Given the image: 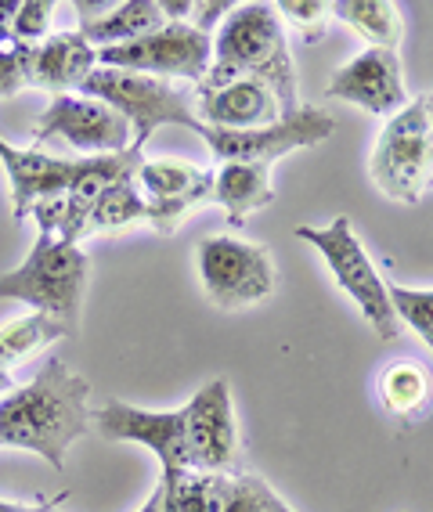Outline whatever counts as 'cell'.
I'll return each instance as SVG.
<instances>
[{
  "label": "cell",
  "instance_id": "1",
  "mask_svg": "<svg viewBox=\"0 0 433 512\" xmlns=\"http://www.w3.org/2000/svg\"><path fill=\"white\" fill-rule=\"evenodd\" d=\"M87 394L91 383L80 372L62 357H47L26 386L0 397V448L29 451L47 466L65 469V451L91 430Z\"/></svg>",
  "mask_w": 433,
  "mask_h": 512
},
{
  "label": "cell",
  "instance_id": "11",
  "mask_svg": "<svg viewBox=\"0 0 433 512\" xmlns=\"http://www.w3.org/2000/svg\"><path fill=\"white\" fill-rule=\"evenodd\" d=\"M91 426H98L105 440H120V444H141L159 458L163 476L159 480H174L188 473V437H185V408L174 412H148L134 404L112 397L98 412L91 415Z\"/></svg>",
  "mask_w": 433,
  "mask_h": 512
},
{
  "label": "cell",
  "instance_id": "31",
  "mask_svg": "<svg viewBox=\"0 0 433 512\" xmlns=\"http://www.w3.org/2000/svg\"><path fill=\"white\" fill-rule=\"evenodd\" d=\"M231 11H235V4H231V0H203V4H195V0H192V26L210 37L213 29H217V22L228 19Z\"/></svg>",
  "mask_w": 433,
  "mask_h": 512
},
{
  "label": "cell",
  "instance_id": "21",
  "mask_svg": "<svg viewBox=\"0 0 433 512\" xmlns=\"http://www.w3.org/2000/svg\"><path fill=\"white\" fill-rule=\"evenodd\" d=\"M332 15L379 51H397V44L405 37V19H401V8L394 0H336Z\"/></svg>",
  "mask_w": 433,
  "mask_h": 512
},
{
  "label": "cell",
  "instance_id": "25",
  "mask_svg": "<svg viewBox=\"0 0 433 512\" xmlns=\"http://www.w3.org/2000/svg\"><path fill=\"white\" fill-rule=\"evenodd\" d=\"M210 177L213 170H199V166L177 163V159H145L138 166V188L148 202L185 195L192 188H199L203 181H210Z\"/></svg>",
  "mask_w": 433,
  "mask_h": 512
},
{
  "label": "cell",
  "instance_id": "22",
  "mask_svg": "<svg viewBox=\"0 0 433 512\" xmlns=\"http://www.w3.org/2000/svg\"><path fill=\"white\" fill-rule=\"evenodd\" d=\"M159 487L166 512H224L231 498V476L199 473V469H188L174 480H159Z\"/></svg>",
  "mask_w": 433,
  "mask_h": 512
},
{
  "label": "cell",
  "instance_id": "20",
  "mask_svg": "<svg viewBox=\"0 0 433 512\" xmlns=\"http://www.w3.org/2000/svg\"><path fill=\"white\" fill-rule=\"evenodd\" d=\"M376 394L390 419L415 422L433 401V375L419 361H394L379 372Z\"/></svg>",
  "mask_w": 433,
  "mask_h": 512
},
{
  "label": "cell",
  "instance_id": "7",
  "mask_svg": "<svg viewBox=\"0 0 433 512\" xmlns=\"http://www.w3.org/2000/svg\"><path fill=\"white\" fill-rule=\"evenodd\" d=\"M195 267H199L206 300L217 311H246L253 303L268 300L278 285L275 260L268 249L231 235L203 238L195 246Z\"/></svg>",
  "mask_w": 433,
  "mask_h": 512
},
{
  "label": "cell",
  "instance_id": "17",
  "mask_svg": "<svg viewBox=\"0 0 433 512\" xmlns=\"http://www.w3.org/2000/svg\"><path fill=\"white\" fill-rule=\"evenodd\" d=\"M98 69V51L80 37V29L51 33L44 44L33 47L29 87L58 94H80L83 80Z\"/></svg>",
  "mask_w": 433,
  "mask_h": 512
},
{
  "label": "cell",
  "instance_id": "18",
  "mask_svg": "<svg viewBox=\"0 0 433 512\" xmlns=\"http://www.w3.org/2000/svg\"><path fill=\"white\" fill-rule=\"evenodd\" d=\"M213 202H221L231 228H242L249 213L268 210L275 202L268 163H221L213 174Z\"/></svg>",
  "mask_w": 433,
  "mask_h": 512
},
{
  "label": "cell",
  "instance_id": "16",
  "mask_svg": "<svg viewBox=\"0 0 433 512\" xmlns=\"http://www.w3.org/2000/svg\"><path fill=\"white\" fill-rule=\"evenodd\" d=\"M145 163L138 148H123V152H112V156H91L76 163V174L69 192H65V224L62 238L65 242H76L80 246L83 228H87V217H91L98 195L116 181H127V177H138V166Z\"/></svg>",
  "mask_w": 433,
  "mask_h": 512
},
{
  "label": "cell",
  "instance_id": "13",
  "mask_svg": "<svg viewBox=\"0 0 433 512\" xmlns=\"http://www.w3.org/2000/svg\"><path fill=\"white\" fill-rule=\"evenodd\" d=\"M325 98L351 101L358 109L387 119L397 116L412 101L405 91V76H401L397 51H379V47H369V51H361L347 65H340L332 73L329 87H325Z\"/></svg>",
  "mask_w": 433,
  "mask_h": 512
},
{
  "label": "cell",
  "instance_id": "26",
  "mask_svg": "<svg viewBox=\"0 0 433 512\" xmlns=\"http://www.w3.org/2000/svg\"><path fill=\"white\" fill-rule=\"evenodd\" d=\"M390 303H394L397 321H405L408 329L419 332V339L433 350V289L390 285Z\"/></svg>",
  "mask_w": 433,
  "mask_h": 512
},
{
  "label": "cell",
  "instance_id": "9",
  "mask_svg": "<svg viewBox=\"0 0 433 512\" xmlns=\"http://www.w3.org/2000/svg\"><path fill=\"white\" fill-rule=\"evenodd\" d=\"M336 134V119L325 109H300L293 116H282L271 127L257 130H213L199 127V138L210 145V152L221 163H275L296 148H314Z\"/></svg>",
  "mask_w": 433,
  "mask_h": 512
},
{
  "label": "cell",
  "instance_id": "19",
  "mask_svg": "<svg viewBox=\"0 0 433 512\" xmlns=\"http://www.w3.org/2000/svg\"><path fill=\"white\" fill-rule=\"evenodd\" d=\"M159 26H166V19L156 0H123V4L102 11V15H94V19H83L80 37L87 40L94 51H102V47L134 44V40L156 33Z\"/></svg>",
  "mask_w": 433,
  "mask_h": 512
},
{
  "label": "cell",
  "instance_id": "34",
  "mask_svg": "<svg viewBox=\"0 0 433 512\" xmlns=\"http://www.w3.org/2000/svg\"><path fill=\"white\" fill-rule=\"evenodd\" d=\"M138 512H166V505H163V487H159V484H156V491L148 494V502H145V505H141V509H138Z\"/></svg>",
  "mask_w": 433,
  "mask_h": 512
},
{
  "label": "cell",
  "instance_id": "29",
  "mask_svg": "<svg viewBox=\"0 0 433 512\" xmlns=\"http://www.w3.org/2000/svg\"><path fill=\"white\" fill-rule=\"evenodd\" d=\"M29 69H33V44L0 40V98H15L26 91Z\"/></svg>",
  "mask_w": 433,
  "mask_h": 512
},
{
  "label": "cell",
  "instance_id": "30",
  "mask_svg": "<svg viewBox=\"0 0 433 512\" xmlns=\"http://www.w3.org/2000/svg\"><path fill=\"white\" fill-rule=\"evenodd\" d=\"M51 15H55V0H19L15 11V40L22 44H44L47 29H51Z\"/></svg>",
  "mask_w": 433,
  "mask_h": 512
},
{
  "label": "cell",
  "instance_id": "14",
  "mask_svg": "<svg viewBox=\"0 0 433 512\" xmlns=\"http://www.w3.org/2000/svg\"><path fill=\"white\" fill-rule=\"evenodd\" d=\"M0 166L11 184V213L15 220H26L29 210L44 199L69 192L76 174V163L58 156H47L40 148H19L0 138Z\"/></svg>",
  "mask_w": 433,
  "mask_h": 512
},
{
  "label": "cell",
  "instance_id": "23",
  "mask_svg": "<svg viewBox=\"0 0 433 512\" xmlns=\"http://www.w3.org/2000/svg\"><path fill=\"white\" fill-rule=\"evenodd\" d=\"M134 224H148V202L138 188V177H127V181L109 184V188L98 195L91 217H87V228H83V238L134 228Z\"/></svg>",
  "mask_w": 433,
  "mask_h": 512
},
{
  "label": "cell",
  "instance_id": "33",
  "mask_svg": "<svg viewBox=\"0 0 433 512\" xmlns=\"http://www.w3.org/2000/svg\"><path fill=\"white\" fill-rule=\"evenodd\" d=\"M15 11H19V4L0 0V40H15Z\"/></svg>",
  "mask_w": 433,
  "mask_h": 512
},
{
  "label": "cell",
  "instance_id": "3",
  "mask_svg": "<svg viewBox=\"0 0 433 512\" xmlns=\"http://www.w3.org/2000/svg\"><path fill=\"white\" fill-rule=\"evenodd\" d=\"M87 278H91V264L76 242L37 235L26 260L15 271L0 275V300L26 303L33 307V314L62 321L69 336H76Z\"/></svg>",
  "mask_w": 433,
  "mask_h": 512
},
{
  "label": "cell",
  "instance_id": "10",
  "mask_svg": "<svg viewBox=\"0 0 433 512\" xmlns=\"http://www.w3.org/2000/svg\"><path fill=\"white\" fill-rule=\"evenodd\" d=\"M185 437H188V466L199 473L239 476L242 469V437L235 408H231L228 379L210 383L185 404Z\"/></svg>",
  "mask_w": 433,
  "mask_h": 512
},
{
  "label": "cell",
  "instance_id": "28",
  "mask_svg": "<svg viewBox=\"0 0 433 512\" xmlns=\"http://www.w3.org/2000/svg\"><path fill=\"white\" fill-rule=\"evenodd\" d=\"M275 11L282 26H293L304 40H322L332 4H325V0H278Z\"/></svg>",
  "mask_w": 433,
  "mask_h": 512
},
{
  "label": "cell",
  "instance_id": "35",
  "mask_svg": "<svg viewBox=\"0 0 433 512\" xmlns=\"http://www.w3.org/2000/svg\"><path fill=\"white\" fill-rule=\"evenodd\" d=\"M426 105H430V123H433V94H426Z\"/></svg>",
  "mask_w": 433,
  "mask_h": 512
},
{
  "label": "cell",
  "instance_id": "6",
  "mask_svg": "<svg viewBox=\"0 0 433 512\" xmlns=\"http://www.w3.org/2000/svg\"><path fill=\"white\" fill-rule=\"evenodd\" d=\"M80 94L94 101H105L109 109H116L130 123V148H145L148 138L159 127H192L199 134V119H195L192 101L185 91H177L170 80H156L145 73H127V69H109L98 65L87 80H83Z\"/></svg>",
  "mask_w": 433,
  "mask_h": 512
},
{
  "label": "cell",
  "instance_id": "27",
  "mask_svg": "<svg viewBox=\"0 0 433 512\" xmlns=\"http://www.w3.org/2000/svg\"><path fill=\"white\" fill-rule=\"evenodd\" d=\"M224 512H293V509L271 491L268 480H260L257 473H239L231 476V498L224 505Z\"/></svg>",
  "mask_w": 433,
  "mask_h": 512
},
{
  "label": "cell",
  "instance_id": "32",
  "mask_svg": "<svg viewBox=\"0 0 433 512\" xmlns=\"http://www.w3.org/2000/svg\"><path fill=\"white\" fill-rule=\"evenodd\" d=\"M69 494H51V498H37V502H4L0 498V512H58Z\"/></svg>",
  "mask_w": 433,
  "mask_h": 512
},
{
  "label": "cell",
  "instance_id": "2",
  "mask_svg": "<svg viewBox=\"0 0 433 512\" xmlns=\"http://www.w3.org/2000/svg\"><path fill=\"white\" fill-rule=\"evenodd\" d=\"M213 62L268 83L282 116L300 112V80L275 4H235L213 40Z\"/></svg>",
  "mask_w": 433,
  "mask_h": 512
},
{
  "label": "cell",
  "instance_id": "24",
  "mask_svg": "<svg viewBox=\"0 0 433 512\" xmlns=\"http://www.w3.org/2000/svg\"><path fill=\"white\" fill-rule=\"evenodd\" d=\"M69 329H65L62 321L47 318V314H26V318L11 321L0 329V368L8 372V365L22 361V357L37 354L40 347L47 343H55V339H65Z\"/></svg>",
  "mask_w": 433,
  "mask_h": 512
},
{
  "label": "cell",
  "instance_id": "4",
  "mask_svg": "<svg viewBox=\"0 0 433 512\" xmlns=\"http://www.w3.org/2000/svg\"><path fill=\"white\" fill-rule=\"evenodd\" d=\"M293 235L322 256L332 282L358 303L361 318L376 329L379 339L401 336V321H397L394 303H390V285L379 278L376 264H372L365 246L358 242L351 217H336L332 224H325V228H307V224H300Z\"/></svg>",
  "mask_w": 433,
  "mask_h": 512
},
{
  "label": "cell",
  "instance_id": "15",
  "mask_svg": "<svg viewBox=\"0 0 433 512\" xmlns=\"http://www.w3.org/2000/svg\"><path fill=\"white\" fill-rule=\"evenodd\" d=\"M192 109L195 119L213 130H257L282 119V109H278L275 94L268 91V83L253 80V76H239L217 91L195 94Z\"/></svg>",
  "mask_w": 433,
  "mask_h": 512
},
{
  "label": "cell",
  "instance_id": "8",
  "mask_svg": "<svg viewBox=\"0 0 433 512\" xmlns=\"http://www.w3.org/2000/svg\"><path fill=\"white\" fill-rule=\"evenodd\" d=\"M213 62V37L199 33L192 22H166L156 33L134 40L123 47H102L98 65L109 69H127V73H145L156 80H203Z\"/></svg>",
  "mask_w": 433,
  "mask_h": 512
},
{
  "label": "cell",
  "instance_id": "5",
  "mask_svg": "<svg viewBox=\"0 0 433 512\" xmlns=\"http://www.w3.org/2000/svg\"><path fill=\"white\" fill-rule=\"evenodd\" d=\"M369 177L394 202L415 206L433 184V123L426 98L408 101L387 119L369 152Z\"/></svg>",
  "mask_w": 433,
  "mask_h": 512
},
{
  "label": "cell",
  "instance_id": "12",
  "mask_svg": "<svg viewBox=\"0 0 433 512\" xmlns=\"http://www.w3.org/2000/svg\"><path fill=\"white\" fill-rule=\"evenodd\" d=\"M33 148L51 138H65L76 152L91 156H112L130 148V123L105 101H94L87 94H58L44 109V116L33 123Z\"/></svg>",
  "mask_w": 433,
  "mask_h": 512
}]
</instances>
